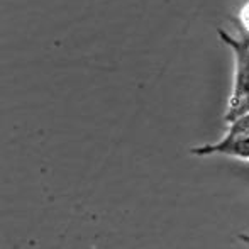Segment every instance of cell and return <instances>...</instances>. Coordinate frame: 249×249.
I'll list each match as a JSON object with an SVG mask.
<instances>
[{
  "instance_id": "cell-1",
  "label": "cell",
  "mask_w": 249,
  "mask_h": 249,
  "mask_svg": "<svg viewBox=\"0 0 249 249\" xmlns=\"http://www.w3.org/2000/svg\"><path fill=\"white\" fill-rule=\"evenodd\" d=\"M219 36L222 43L231 48L234 61H236L234 89L229 104H227L226 115H224V121L229 124L249 112V44L239 36H232L226 31H219Z\"/></svg>"
},
{
  "instance_id": "cell-2",
  "label": "cell",
  "mask_w": 249,
  "mask_h": 249,
  "mask_svg": "<svg viewBox=\"0 0 249 249\" xmlns=\"http://www.w3.org/2000/svg\"><path fill=\"white\" fill-rule=\"evenodd\" d=\"M194 156H212V154H224V156L239 158L249 161V136L239 138H227L224 136L220 141L210 142V144L195 146L190 149Z\"/></svg>"
},
{
  "instance_id": "cell-3",
  "label": "cell",
  "mask_w": 249,
  "mask_h": 249,
  "mask_svg": "<svg viewBox=\"0 0 249 249\" xmlns=\"http://www.w3.org/2000/svg\"><path fill=\"white\" fill-rule=\"evenodd\" d=\"M227 138H239V136H249V112L236 121L229 122V129L226 132Z\"/></svg>"
},
{
  "instance_id": "cell-4",
  "label": "cell",
  "mask_w": 249,
  "mask_h": 249,
  "mask_svg": "<svg viewBox=\"0 0 249 249\" xmlns=\"http://www.w3.org/2000/svg\"><path fill=\"white\" fill-rule=\"evenodd\" d=\"M239 31L244 34H249V2L239 12Z\"/></svg>"
},
{
  "instance_id": "cell-5",
  "label": "cell",
  "mask_w": 249,
  "mask_h": 249,
  "mask_svg": "<svg viewBox=\"0 0 249 249\" xmlns=\"http://www.w3.org/2000/svg\"><path fill=\"white\" fill-rule=\"evenodd\" d=\"M239 239L243 241V243L246 244V246L249 248V234H241V236H239Z\"/></svg>"
},
{
  "instance_id": "cell-6",
  "label": "cell",
  "mask_w": 249,
  "mask_h": 249,
  "mask_svg": "<svg viewBox=\"0 0 249 249\" xmlns=\"http://www.w3.org/2000/svg\"><path fill=\"white\" fill-rule=\"evenodd\" d=\"M239 37L243 41H246V43L249 44V34H244V33H241V31H239Z\"/></svg>"
}]
</instances>
